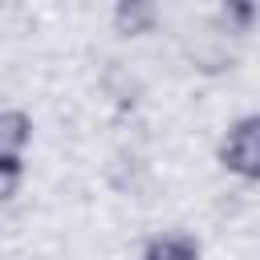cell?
Returning a JSON list of instances; mask_svg holds the SVG:
<instances>
[{"label":"cell","mask_w":260,"mask_h":260,"mask_svg":"<svg viewBox=\"0 0 260 260\" xmlns=\"http://www.w3.org/2000/svg\"><path fill=\"white\" fill-rule=\"evenodd\" d=\"M219 167L244 183H260V110L244 114L219 138Z\"/></svg>","instance_id":"cell-1"},{"label":"cell","mask_w":260,"mask_h":260,"mask_svg":"<svg viewBox=\"0 0 260 260\" xmlns=\"http://www.w3.org/2000/svg\"><path fill=\"white\" fill-rule=\"evenodd\" d=\"M203 244L191 232H154L142 244V260H199Z\"/></svg>","instance_id":"cell-2"},{"label":"cell","mask_w":260,"mask_h":260,"mask_svg":"<svg viewBox=\"0 0 260 260\" xmlns=\"http://www.w3.org/2000/svg\"><path fill=\"white\" fill-rule=\"evenodd\" d=\"M110 24L122 37H146L158 24V4H150V0H122V4H114Z\"/></svg>","instance_id":"cell-3"},{"label":"cell","mask_w":260,"mask_h":260,"mask_svg":"<svg viewBox=\"0 0 260 260\" xmlns=\"http://www.w3.org/2000/svg\"><path fill=\"white\" fill-rule=\"evenodd\" d=\"M28 142H32V118L16 106L0 110V154H20L24 158Z\"/></svg>","instance_id":"cell-4"},{"label":"cell","mask_w":260,"mask_h":260,"mask_svg":"<svg viewBox=\"0 0 260 260\" xmlns=\"http://www.w3.org/2000/svg\"><path fill=\"white\" fill-rule=\"evenodd\" d=\"M256 16H260V8L256 4H248V0H228L219 12H215V32L219 37H244L252 24H256Z\"/></svg>","instance_id":"cell-5"},{"label":"cell","mask_w":260,"mask_h":260,"mask_svg":"<svg viewBox=\"0 0 260 260\" xmlns=\"http://www.w3.org/2000/svg\"><path fill=\"white\" fill-rule=\"evenodd\" d=\"M24 179V158L20 154H0V199H12Z\"/></svg>","instance_id":"cell-6"}]
</instances>
